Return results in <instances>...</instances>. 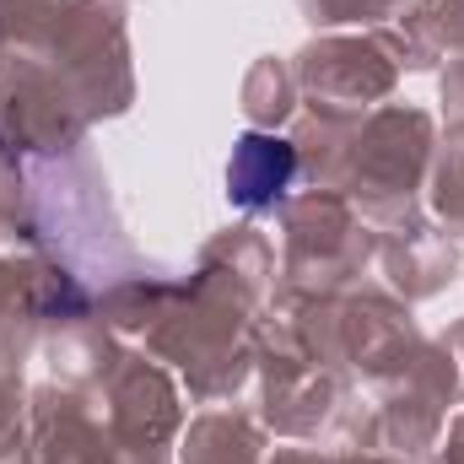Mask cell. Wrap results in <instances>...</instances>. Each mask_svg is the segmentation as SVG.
<instances>
[{
    "instance_id": "obj_1",
    "label": "cell",
    "mask_w": 464,
    "mask_h": 464,
    "mask_svg": "<svg viewBox=\"0 0 464 464\" xmlns=\"http://www.w3.org/2000/svg\"><path fill=\"white\" fill-rule=\"evenodd\" d=\"M292 173H297V157H292L286 140H276V135H243L232 146L227 189L243 211H259V206H270L292 184Z\"/></svg>"
}]
</instances>
